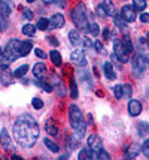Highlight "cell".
Returning a JSON list of instances; mask_svg holds the SVG:
<instances>
[{
	"mask_svg": "<svg viewBox=\"0 0 149 160\" xmlns=\"http://www.w3.org/2000/svg\"><path fill=\"white\" fill-rule=\"evenodd\" d=\"M40 135L39 124L30 114H22L15 120L14 124V138L16 144L22 148H31Z\"/></svg>",
	"mask_w": 149,
	"mask_h": 160,
	"instance_id": "cell-1",
	"label": "cell"
},
{
	"mask_svg": "<svg viewBox=\"0 0 149 160\" xmlns=\"http://www.w3.org/2000/svg\"><path fill=\"white\" fill-rule=\"evenodd\" d=\"M69 120H70V126L75 132V136L79 141L85 136L86 132V123L84 120V115L76 105H70L69 106Z\"/></svg>",
	"mask_w": 149,
	"mask_h": 160,
	"instance_id": "cell-2",
	"label": "cell"
},
{
	"mask_svg": "<svg viewBox=\"0 0 149 160\" xmlns=\"http://www.w3.org/2000/svg\"><path fill=\"white\" fill-rule=\"evenodd\" d=\"M18 57H21L20 54V41L18 39H11L6 43V48L2 54V63H0V68H7L9 63L15 62Z\"/></svg>",
	"mask_w": 149,
	"mask_h": 160,
	"instance_id": "cell-3",
	"label": "cell"
},
{
	"mask_svg": "<svg viewBox=\"0 0 149 160\" xmlns=\"http://www.w3.org/2000/svg\"><path fill=\"white\" fill-rule=\"evenodd\" d=\"M72 21H73V24L79 30L88 28V12H86V8L84 3H79V5H76L73 8V11H72Z\"/></svg>",
	"mask_w": 149,
	"mask_h": 160,
	"instance_id": "cell-4",
	"label": "cell"
},
{
	"mask_svg": "<svg viewBox=\"0 0 149 160\" xmlns=\"http://www.w3.org/2000/svg\"><path fill=\"white\" fill-rule=\"evenodd\" d=\"M148 58L143 56V54H137L134 56V58L131 60V70H133V75L136 78H140L143 75V72L148 68Z\"/></svg>",
	"mask_w": 149,
	"mask_h": 160,
	"instance_id": "cell-5",
	"label": "cell"
},
{
	"mask_svg": "<svg viewBox=\"0 0 149 160\" xmlns=\"http://www.w3.org/2000/svg\"><path fill=\"white\" fill-rule=\"evenodd\" d=\"M114 52H115V56H116V58H118L121 63H127L128 62V54H127V51H125V48H124V45H122V41L115 39Z\"/></svg>",
	"mask_w": 149,
	"mask_h": 160,
	"instance_id": "cell-6",
	"label": "cell"
},
{
	"mask_svg": "<svg viewBox=\"0 0 149 160\" xmlns=\"http://www.w3.org/2000/svg\"><path fill=\"white\" fill-rule=\"evenodd\" d=\"M121 17L127 22H133L136 20V17H137L136 15V8L131 6V5H124L122 9H121Z\"/></svg>",
	"mask_w": 149,
	"mask_h": 160,
	"instance_id": "cell-7",
	"label": "cell"
},
{
	"mask_svg": "<svg viewBox=\"0 0 149 160\" xmlns=\"http://www.w3.org/2000/svg\"><path fill=\"white\" fill-rule=\"evenodd\" d=\"M0 82L3 85H11L14 82V78H12L9 68H0Z\"/></svg>",
	"mask_w": 149,
	"mask_h": 160,
	"instance_id": "cell-8",
	"label": "cell"
},
{
	"mask_svg": "<svg viewBox=\"0 0 149 160\" xmlns=\"http://www.w3.org/2000/svg\"><path fill=\"white\" fill-rule=\"evenodd\" d=\"M63 26H64V17L61 14H54L49 18V28L57 30V28H61Z\"/></svg>",
	"mask_w": 149,
	"mask_h": 160,
	"instance_id": "cell-9",
	"label": "cell"
},
{
	"mask_svg": "<svg viewBox=\"0 0 149 160\" xmlns=\"http://www.w3.org/2000/svg\"><path fill=\"white\" fill-rule=\"evenodd\" d=\"M142 109H143L142 103H140L139 100H130V102H128V112H130V115L137 117V115H140Z\"/></svg>",
	"mask_w": 149,
	"mask_h": 160,
	"instance_id": "cell-10",
	"label": "cell"
},
{
	"mask_svg": "<svg viewBox=\"0 0 149 160\" xmlns=\"http://www.w3.org/2000/svg\"><path fill=\"white\" fill-rule=\"evenodd\" d=\"M88 147L91 148L92 151H99V150H101L103 148V145H101V139H100L97 135H90V138H88Z\"/></svg>",
	"mask_w": 149,
	"mask_h": 160,
	"instance_id": "cell-11",
	"label": "cell"
},
{
	"mask_svg": "<svg viewBox=\"0 0 149 160\" xmlns=\"http://www.w3.org/2000/svg\"><path fill=\"white\" fill-rule=\"evenodd\" d=\"M51 82H52V88L57 91L60 96H64V94H66V90H64L63 82L58 79L57 75H52V77H51Z\"/></svg>",
	"mask_w": 149,
	"mask_h": 160,
	"instance_id": "cell-12",
	"label": "cell"
},
{
	"mask_svg": "<svg viewBox=\"0 0 149 160\" xmlns=\"http://www.w3.org/2000/svg\"><path fill=\"white\" fill-rule=\"evenodd\" d=\"M33 75L37 79H43L45 75H46V66L43 63H36L35 66H33Z\"/></svg>",
	"mask_w": 149,
	"mask_h": 160,
	"instance_id": "cell-13",
	"label": "cell"
},
{
	"mask_svg": "<svg viewBox=\"0 0 149 160\" xmlns=\"http://www.w3.org/2000/svg\"><path fill=\"white\" fill-rule=\"evenodd\" d=\"M78 159L79 160H90V159H97V153L95 151H92L91 148L88 147V148H82L78 154Z\"/></svg>",
	"mask_w": 149,
	"mask_h": 160,
	"instance_id": "cell-14",
	"label": "cell"
},
{
	"mask_svg": "<svg viewBox=\"0 0 149 160\" xmlns=\"http://www.w3.org/2000/svg\"><path fill=\"white\" fill-rule=\"evenodd\" d=\"M0 144H2V147L5 150L11 148V136H9L6 129H2V132H0Z\"/></svg>",
	"mask_w": 149,
	"mask_h": 160,
	"instance_id": "cell-15",
	"label": "cell"
},
{
	"mask_svg": "<svg viewBox=\"0 0 149 160\" xmlns=\"http://www.w3.org/2000/svg\"><path fill=\"white\" fill-rule=\"evenodd\" d=\"M69 41L73 47H78L82 43V38L79 35V30H70L69 32Z\"/></svg>",
	"mask_w": 149,
	"mask_h": 160,
	"instance_id": "cell-16",
	"label": "cell"
},
{
	"mask_svg": "<svg viewBox=\"0 0 149 160\" xmlns=\"http://www.w3.org/2000/svg\"><path fill=\"white\" fill-rule=\"evenodd\" d=\"M33 49V43H31V41H22L20 42V54H21V57H26L29 56V52Z\"/></svg>",
	"mask_w": 149,
	"mask_h": 160,
	"instance_id": "cell-17",
	"label": "cell"
},
{
	"mask_svg": "<svg viewBox=\"0 0 149 160\" xmlns=\"http://www.w3.org/2000/svg\"><path fill=\"white\" fill-rule=\"evenodd\" d=\"M103 72H105V77L107 79H115L116 78V73H115L114 64L112 63H105L103 64Z\"/></svg>",
	"mask_w": 149,
	"mask_h": 160,
	"instance_id": "cell-18",
	"label": "cell"
},
{
	"mask_svg": "<svg viewBox=\"0 0 149 160\" xmlns=\"http://www.w3.org/2000/svg\"><path fill=\"white\" fill-rule=\"evenodd\" d=\"M100 5L103 6V9H105V12H106L107 17H114L115 15V5L110 0H103Z\"/></svg>",
	"mask_w": 149,
	"mask_h": 160,
	"instance_id": "cell-19",
	"label": "cell"
},
{
	"mask_svg": "<svg viewBox=\"0 0 149 160\" xmlns=\"http://www.w3.org/2000/svg\"><path fill=\"white\" fill-rule=\"evenodd\" d=\"M49 58H51V62L54 63V66H57V68H60V66L63 64L61 56H60V52H58L57 49H51L49 51Z\"/></svg>",
	"mask_w": 149,
	"mask_h": 160,
	"instance_id": "cell-20",
	"label": "cell"
},
{
	"mask_svg": "<svg viewBox=\"0 0 149 160\" xmlns=\"http://www.w3.org/2000/svg\"><path fill=\"white\" fill-rule=\"evenodd\" d=\"M114 22H115V26L119 28L121 32H127V21L124 20L121 15H114Z\"/></svg>",
	"mask_w": 149,
	"mask_h": 160,
	"instance_id": "cell-21",
	"label": "cell"
},
{
	"mask_svg": "<svg viewBox=\"0 0 149 160\" xmlns=\"http://www.w3.org/2000/svg\"><path fill=\"white\" fill-rule=\"evenodd\" d=\"M140 148H142V147H139L137 144H131V145L127 148V157H131V159L137 157L139 153H140Z\"/></svg>",
	"mask_w": 149,
	"mask_h": 160,
	"instance_id": "cell-22",
	"label": "cell"
},
{
	"mask_svg": "<svg viewBox=\"0 0 149 160\" xmlns=\"http://www.w3.org/2000/svg\"><path fill=\"white\" fill-rule=\"evenodd\" d=\"M45 130L49 133L51 136H58V127L52 121H46V124H45Z\"/></svg>",
	"mask_w": 149,
	"mask_h": 160,
	"instance_id": "cell-23",
	"label": "cell"
},
{
	"mask_svg": "<svg viewBox=\"0 0 149 160\" xmlns=\"http://www.w3.org/2000/svg\"><path fill=\"white\" fill-rule=\"evenodd\" d=\"M137 133H139V136H146L149 133V124L148 123H145V121H142V123H139L137 124Z\"/></svg>",
	"mask_w": 149,
	"mask_h": 160,
	"instance_id": "cell-24",
	"label": "cell"
},
{
	"mask_svg": "<svg viewBox=\"0 0 149 160\" xmlns=\"http://www.w3.org/2000/svg\"><path fill=\"white\" fill-rule=\"evenodd\" d=\"M122 45H124V48L127 51V54L130 56L131 52H133V43H131V39H130V36L125 35L122 38Z\"/></svg>",
	"mask_w": 149,
	"mask_h": 160,
	"instance_id": "cell-25",
	"label": "cell"
},
{
	"mask_svg": "<svg viewBox=\"0 0 149 160\" xmlns=\"http://www.w3.org/2000/svg\"><path fill=\"white\" fill-rule=\"evenodd\" d=\"M0 14L3 15L5 18H7L11 15V6L7 5L5 0H0Z\"/></svg>",
	"mask_w": 149,
	"mask_h": 160,
	"instance_id": "cell-26",
	"label": "cell"
},
{
	"mask_svg": "<svg viewBox=\"0 0 149 160\" xmlns=\"http://www.w3.org/2000/svg\"><path fill=\"white\" fill-rule=\"evenodd\" d=\"M84 58H85V57H84V52H82V51H79V49L73 51V52L70 54V60L73 63H76V64H78L79 62H82Z\"/></svg>",
	"mask_w": 149,
	"mask_h": 160,
	"instance_id": "cell-27",
	"label": "cell"
},
{
	"mask_svg": "<svg viewBox=\"0 0 149 160\" xmlns=\"http://www.w3.org/2000/svg\"><path fill=\"white\" fill-rule=\"evenodd\" d=\"M43 144H45V147H46L49 151H52V153H58V151H60L58 145L55 142H52L51 139H43Z\"/></svg>",
	"mask_w": 149,
	"mask_h": 160,
	"instance_id": "cell-28",
	"label": "cell"
},
{
	"mask_svg": "<svg viewBox=\"0 0 149 160\" xmlns=\"http://www.w3.org/2000/svg\"><path fill=\"white\" fill-rule=\"evenodd\" d=\"M36 28L33 24H26L24 27H22V35H26V36H35L36 33Z\"/></svg>",
	"mask_w": 149,
	"mask_h": 160,
	"instance_id": "cell-29",
	"label": "cell"
},
{
	"mask_svg": "<svg viewBox=\"0 0 149 160\" xmlns=\"http://www.w3.org/2000/svg\"><path fill=\"white\" fill-rule=\"evenodd\" d=\"M27 72H29V64H22V66H20L18 69L15 70L14 75L16 78H22L24 75H26V73H27Z\"/></svg>",
	"mask_w": 149,
	"mask_h": 160,
	"instance_id": "cell-30",
	"label": "cell"
},
{
	"mask_svg": "<svg viewBox=\"0 0 149 160\" xmlns=\"http://www.w3.org/2000/svg\"><path fill=\"white\" fill-rule=\"evenodd\" d=\"M79 78H81V81H84L85 84H90V85H92V82H91V75H90L86 70H81V72H79Z\"/></svg>",
	"mask_w": 149,
	"mask_h": 160,
	"instance_id": "cell-31",
	"label": "cell"
},
{
	"mask_svg": "<svg viewBox=\"0 0 149 160\" xmlns=\"http://www.w3.org/2000/svg\"><path fill=\"white\" fill-rule=\"evenodd\" d=\"M78 87H76V82H75V79L72 78L70 79V98L72 99H78Z\"/></svg>",
	"mask_w": 149,
	"mask_h": 160,
	"instance_id": "cell-32",
	"label": "cell"
},
{
	"mask_svg": "<svg viewBox=\"0 0 149 160\" xmlns=\"http://www.w3.org/2000/svg\"><path fill=\"white\" fill-rule=\"evenodd\" d=\"M36 27L39 28V30H48V28H49V20L40 18V20L37 21V26H36Z\"/></svg>",
	"mask_w": 149,
	"mask_h": 160,
	"instance_id": "cell-33",
	"label": "cell"
},
{
	"mask_svg": "<svg viewBox=\"0 0 149 160\" xmlns=\"http://www.w3.org/2000/svg\"><path fill=\"white\" fill-rule=\"evenodd\" d=\"M122 91H124V96H122V98H125V99L131 98L133 88H131V85H130V84H124V85H122Z\"/></svg>",
	"mask_w": 149,
	"mask_h": 160,
	"instance_id": "cell-34",
	"label": "cell"
},
{
	"mask_svg": "<svg viewBox=\"0 0 149 160\" xmlns=\"http://www.w3.org/2000/svg\"><path fill=\"white\" fill-rule=\"evenodd\" d=\"M133 6L137 11H143L146 8V0H133Z\"/></svg>",
	"mask_w": 149,
	"mask_h": 160,
	"instance_id": "cell-35",
	"label": "cell"
},
{
	"mask_svg": "<svg viewBox=\"0 0 149 160\" xmlns=\"http://www.w3.org/2000/svg\"><path fill=\"white\" fill-rule=\"evenodd\" d=\"M114 94L116 99H122V96H124V91H122V85L121 84H118V85H115L114 87Z\"/></svg>",
	"mask_w": 149,
	"mask_h": 160,
	"instance_id": "cell-36",
	"label": "cell"
},
{
	"mask_svg": "<svg viewBox=\"0 0 149 160\" xmlns=\"http://www.w3.org/2000/svg\"><path fill=\"white\" fill-rule=\"evenodd\" d=\"M88 30H90V33H91L92 36H97L100 33V27L97 22H91V26L88 27Z\"/></svg>",
	"mask_w": 149,
	"mask_h": 160,
	"instance_id": "cell-37",
	"label": "cell"
},
{
	"mask_svg": "<svg viewBox=\"0 0 149 160\" xmlns=\"http://www.w3.org/2000/svg\"><path fill=\"white\" fill-rule=\"evenodd\" d=\"M31 105H33L35 109H42L43 108V100H40L39 98H35L33 100H31Z\"/></svg>",
	"mask_w": 149,
	"mask_h": 160,
	"instance_id": "cell-38",
	"label": "cell"
},
{
	"mask_svg": "<svg viewBox=\"0 0 149 160\" xmlns=\"http://www.w3.org/2000/svg\"><path fill=\"white\" fill-rule=\"evenodd\" d=\"M142 153L145 154V157H148V159H149V139H145V142H143Z\"/></svg>",
	"mask_w": 149,
	"mask_h": 160,
	"instance_id": "cell-39",
	"label": "cell"
},
{
	"mask_svg": "<svg viewBox=\"0 0 149 160\" xmlns=\"http://www.w3.org/2000/svg\"><path fill=\"white\" fill-rule=\"evenodd\" d=\"M94 48H95V51H97V52H100V54L105 51V47H103L101 41H94Z\"/></svg>",
	"mask_w": 149,
	"mask_h": 160,
	"instance_id": "cell-40",
	"label": "cell"
},
{
	"mask_svg": "<svg viewBox=\"0 0 149 160\" xmlns=\"http://www.w3.org/2000/svg\"><path fill=\"white\" fill-rule=\"evenodd\" d=\"M97 159H106V160H109V159H110V156H109V154H107L106 151L101 148V150H99V151H97Z\"/></svg>",
	"mask_w": 149,
	"mask_h": 160,
	"instance_id": "cell-41",
	"label": "cell"
},
{
	"mask_svg": "<svg viewBox=\"0 0 149 160\" xmlns=\"http://www.w3.org/2000/svg\"><path fill=\"white\" fill-rule=\"evenodd\" d=\"M22 17L26 18V20H33V11H30V9H24L22 11Z\"/></svg>",
	"mask_w": 149,
	"mask_h": 160,
	"instance_id": "cell-42",
	"label": "cell"
},
{
	"mask_svg": "<svg viewBox=\"0 0 149 160\" xmlns=\"http://www.w3.org/2000/svg\"><path fill=\"white\" fill-rule=\"evenodd\" d=\"M82 45H84V48L85 49H90L92 47L91 39H90V38H84V39H82Z\"/></svg>",
	"mask_w": 149,
	"mask_h": 160,
	"instance_id": "cell-43",
	"label": "cell"
},
{
	"mask_svg": "<svg viewBox=\"0 0 149 160\" xmlns=\"http://www.w3.org/2000/svg\"><path fill=\"white\" fill-rule=\"evenodd\" d=\"M48 42H49V45H51V47H54V48H57V47H58V43H60V42H58L57 39L54 38V36H48Z\"/></svg>",
	"mask_w": 149,
	"mask_h": 160,
	"instance_id": "cell-44",
	"label": "cell"
},
{
	"mask_svg": "<svg viewBox=\"0 0 149 160\" xmlns=\"http://www.w3.org/2000/svg\"><path fill=\"white\" fill-rule=\"evenodd\" d=\"M35 52H36V56L39 57V58H42V60H43V58H46V54H45V52H43L40 48H36Z\"/></svg>",
	"mask_w": 149,
	"mask_h": 160,
	"instance_id": "cell-45",
	"label": "cell"
},
{
	"mask_svg": "<svg viewBox=\"0 0 149 160\" xmlns=\"http://www.w3.org/2000/svg\"><path fill=\"white\" fill-rule=\"evenodd\" d=\"M139 18H140V21H142V22H145V24H148V22H149V14H148V12H143Z\"/></svg>",
	"mask_w": 149,
	"mask_h": 160,
	"instance_id": "cell-46",
	"label": "cell"
},
{
	"mask_svg": "<svg viewBox=\"0 0 149 160\" xmlns=\"http://www.w3.org/2000/svg\"><path fill=\"white\" fill-rule=\"evenodd\" d=\"M6 27V20H5V17L0 14V32L3 30V28Z\"/></svg>",
	"mask_w": 149,
	"mask_h": 160,
	"instance_id": "cell-47",
	"label": "cell"
},
{
	"mask_svg": "<svg viewBox=\"0 0 149 160\" xmlns=\"http://www.w3.org/2000/svg\"><path fill=\"white\" fill-rule=\"evenodd\" d=\"M97 14H99L100 17H107L106 12H105V9H103V6H101V5H99V6H97Z\"/></svg>",
	"mask_w": 149,
	"mask_h": 160,
	"instance_id": "cell-48",
	"label": "cell"
},
{
	"mask_svg": "<svg viewBox=\"0 0 149 160\" xmlns=\"http://www.w3.org/2000/svg\"><path fill=\"white\" fill-rule=\"evenodd\" d=\"M54 3H55L57 6H60V8L66 6V0H54Z\"/></svg>",
	"mask_w": 149,
	"mask_h": 160,
	"instance_id": "cell-49",
	"label": "cell"
},
{
	"mask_svg": "<svg viewBox=\"0 0 149 160\" xmlns=\"http://www.w3.org/2000/svg\"><path fill=\"white\" fill-rule=\"evenodd\" d=\"M103 36H105V39H109V36H110V33H109V28H105V30H103Z\"/></svg>",
	"mask_w": 149,
	"mask_h": 160,
	"instance_id": "cell-50",
	"label": "cell"
},
{
	"mask_svg": "<svg viewBox=\"0 0 149 160\" xmlns=\"http://www.w3.org/2000/svg\"><path fill=\"white\" fill-rule=\"evenodd\" d=\"M45 5H51V3H54V0H42Z\"/></svg>",
	"mask_w": 149,
	"mask_h": 160,
	"instance_id": "cell-51",
	"label": "cell"
},
{
	"mask_svg": "<svg viewBox=\"0 0 149 160\" xmlns=\"http://www.w3.org/2000/svg\"><path fill=\"white\" fill-rule=\"evenodd\" d=\"M146 39H148V42H146V43H148V47H149V33L146 35Z\"/></svg>",
	"mask_w": 149,
	"mask_h": 160,
	"instance_id": "cell-52",
	"label": "cell"
},
{
	"mask_svg": "<svg viewBox=\"0 0 149 160\" xmlns=\"http://www.w3.org/2000/svg\"><path fill=\"white\" fill-rule=\"evenodd\" d=\"M33 2H35V0H27V3H33Z\"/></svg>",
	"mask_w": 149,
	"mask_h": 160,
	"instance_id": "cell-53",
	"label": "cell"
},
{
	"mask_svg": "<svg viewBox=\"0 0 149 160\" xmlns=\"http://www.w3.org/2000/svg\"><path fill=\"white\" fill-rule=\"evenodd\" d=\"M2 54H3V51H2V48H0V57H2Z\"/></svg>",
	"mask_w": 149,
	"mask_h": 160,
	"instance_id": "cell-54",
	"label": "cell"
},
{
	"mask_svg": "<svg viewBox=\"0 0 149 160\" xmlns=\"http://www.w3.org/2000/svg\"><path fill=\"white\" fill-rule=\"evenodd\" d=\"M148 64H149V63H148Z\"/></svg>",
	"mask_w": 149,
	"mask_h": 160,
	"instance_id": "cell-55",
	"label": "cell"
}]
</instances>
